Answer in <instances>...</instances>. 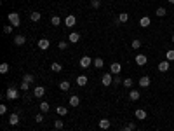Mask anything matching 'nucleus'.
I'll use <instances>...</instances> for the list:
<instances>
[{
	"label": "nucleus",
	"instance_id": "f257e3e1",
	"mask_svg": "<svg viewBox=\"0 0 174 131\" xmlns=\"http://www.w3.org/2000/svg\"><path fill=\"white\" fill-rule=\"evenodd\" d=\"M7 19H9V23H10L12 26H21V18H19L17 12H9Z\"/></svg>",
	"mask_w": 174,
	"mask_h": 131
},
{
	"label": "nucleus",
	"instance_id": "f03ea898",
	"mask_svg": "<svg viewBox=\"0 0 174 131\" xmlns=\"http://www.w3.org/2000/svg\"><path fill=\"white\" fill-rule=\"evenodd\" d=\"M5 98H7V100H17V98H19V93H17V89L10 86V88L7 89V93H5Z\"/></svg>",
	"mask_w": 174,
	"mask_h": 131
},
{
	"label": "nucleus",
	"instance_id": "7ed1b4c3",
	"mask_svg": "<svg viewBox=\"0 0 174 131\" xmlns=\"http://www.w3.org/2000/svg\"><path fill=\"white\" fill-rule=\"evenodd\" d=\"M120 72H122V65H120V63H117V61H115V63H112V65H110V74L119 75Z\"/></svg>",
	"mask_w": 174,
	"mask_h": 131
},
{
	"label": "nucleus",
	"instance_id": "20e7f679",
	"mask_svg": "<svg viewBox=\"0 0 174 131\" xmlns=\"http://www.w3.org/2000/svg\"><path fill=\"white\" fill-rule=\"evenodd\" d=\"M101 84H103V86L113 84V74H105V75L101 77Z\"/></svg>",
	"mask_w": 174,
	"mask_h": 131
},
{
	"label": "nucleus",
	"instance_id": "39448f33",
	"mask_svg": "<svg viewBox=\"0 0 174 131\" xmlns=\"http://www.w3.org/2000/svg\"><path fill=\"white\" fill-rule=\"evenodd\" d=\"M91 65H92V60L89 56H82L80 58V68H89Z\"/></svg>",
	"mask_w": 174,
	"mask_h": 131
},
{
	"label": "nucleus",
	"instance_id": "423d86ee",
	"mask_svg": "<svg viewBox=\"0 0 174 131\" xmlns=\"http://www.w3.org/2000/svg\"><path fill=\"white\" fill-rule=\"evenodd\" d=\"M38 49H42V51H45V49H49V46H51V42H49V39H38Z\"/></svg>",
	"mask_w": 174,
	"mask_h": 131
},
{
	"label": "nucleus",
	"instance_id": "0eeeda50",
	"mask_svg": "<svg viewBox=\"0 0 174 131\" xmlns=\"http://www.w3.org/2000/svg\"><path fill=\"white\" fill-rule=\"evenodd\" d=\"M9 124H10V126L19 124V112H12V114H10V117H9Z\"/></svg>",
	"mask_w": 174,
	"mask_h": 131
},
{
	"label": "nucleus",
	"instance_id": "6e6552de",
	"mask_svg": "<svg viewBox=\"0 0 174 131\" xmlns=\"http://www.w3.org/2000/svg\"><path fill=\"white\" fill-rule=\"evenodd\" d=\"M152 25V19H150V16H143L141 19H139V26L141 28H148Z\"/></svg>",
	"mask_w": 174,
	"mask_h": 131
},
{
	"label": "nucleus",
	"instance_id": "1a4fd4ad",
	"mask_svg": "<svg viewBox=\"0 0 174 131\" xmlns=\"http://www.w3.org/2000/svg\"><path fill=\"white\" fill-rule=\"evenodd\" d=\"M146 61H148V58L145 56V54H136V65H139V67H143V65H146Z\"/></svg>",
	"mask_w": 174,
	"mask_h": 131
},
{
	"label": "nucleus",
	"instance_id": "9d476101",
	"mask_svg": "<svg viewBox=\"0 0 174 131\" xmlns=\"http://www.w3.org/2000/svg\"><path fill=\"white\" fill-rule=\"evenodd\" d=\"M75 23H77V18L75 16H66V19H64V25L68 26V28H71V26H75Z\"/></svg>",
	"mask_w": 174,
	"mask_h": 131
},
{
	"label": "nucleus",
	"instance_id": "9b49d317",
	"mask_svg": "<svg viewBox=\"0 0 174 131\" xmlns=\"http://www.w3.org/2000/svg\"><path fill=\"white\" fill-rule=\"evenodd\" d=\"M157 68H159V72H167V70L171 68V65H169V61H167V60H164V61H160V63H159V67H157Z\"/></svg>",
	"mask_w": 174,
	"mask_h": 131
},
{
	"label": "nucleus",
	"instance_id": "f8f14e48",
	"mask_svg": "<svg viewBox=\"0 0 174 131\" xmlns=\"http://www.w3.org/2000/svg\"><path fill=\"white\" fill-rule=\"evenodd\" d=\"M138 82H139V86H141V88H150V82H152V81H150V77H148V75H143Z\"/></svg>",
	"mask_w": 174,
	"mask_h": 131
},
{
	"label": "nucleus",
	"instance_id": "ddd939ff",
	"mask_svg": "<svg viewBox=\"0 0 174 131\" xmlns=\"http://www.w3.org/2000/svg\"><path fill=\"white\" fill-rule=\"evenodd\" d=\"M33 95H35L37 98H42V96L45 95V88H44V86H37V88L33 89Z\"/></svg>",
	"mask_w": 174,
	"mask_h": 131
},
{
	"label": "nucleus",
	"instance_id": "4468645a",
	"mask_svg": "<svg viewBox=\"0 0 174 131\" xmlns=\"http://www.w3.org/2000/svg\"><path fill=\"white\" fill-rule=\"evenodd\" d=\"M139 98H141V93H139V91H136V89H131V91H129V100L138 102Z\"/></svg>",
	"mask_w": 174,
	"mask_h": 131
},
{
	"label": "nucleus",
	"instance_id": "2eb2a0df",
	"mask_svg": "<svg viewBox=\"0 0 174 131\" xmlns=\"http://www.w3.org/2000/svg\"><path fill=\"white\" fill-rule=\"evenodd\" d=\"M68 40H70L71 44H77V42L80 40V33H77V32H71V33L68 35Z\"/></svg>",
	"mask_w": 174,
	"mask_h": 131
},
{
	"label": "nucleus",
	"instance_id": "dca6fc26",
	"mask_svg": "<svg viewBox=\"0 0 174 131\" xmlns=\"http://www.w3.org/2000/svg\"><path fill=\"white\" fill-rule=\"evenodd\" d=\"M24 42H26V37H24V35L19 33V35L14 37V44H16V46H24Z\"/></svg>",
	"mask_w": 174,
	"mask_h": 131
},
{
	"label": "nucleus",
	"instance_id": "f3484780",
	"mask_svg": "<svg viewBox=\"0 0 174 131\" xmlns=\"http://www.w3.org/2000/svg\"><path fill=\"white\" fill-rule=\"evenodd\" d=\"M136 119H139V121H145L146 119V110H143V109H136Z\"/></svg>",
	"mask_w": 174,
	"mask_h": 131
},
{
	"label": "nucleus",
	"instance_id": "a211bd4d",
	"mask_svg": "<svg viewBox=\"0 0 174 131\" xmlns=\"http://www.w3.org/2000/svg\"><path fill=\"white\" fill-rule=\"evenodd\" d=\"M87 81H89L87 75H78V77H77V84H78V86H85Z\"/></svg>",
	"mask_w": 174,
	"mask_h": 131
},
{
	"label": "nucleus",
	"instance_id": "6ab92c4d",
	"mask_svg": "<svg viewBox=\"0 0 174 131\" xmlns=\"http://www.w3.org/2000/svg\"><path fill=\"white\" fill-rule=\"evenodd\" d=\"M110 126H112V123H110L108 119H101V121H99V128H101V130H108Z\"/></svg>",
	"mask_w": 174,
	"mask_h": 131
},
{
	"label": "nucleus",
	"instance_id": "aec40b11",
	"mask_svg": "<svg viewBox=\"0 0 174 131\" xmlns=\"http://www.w3.org/2000/svg\"><path fill=\"white\" fill-rule=\"evenodd\" d=\"M40 18H42V14H40L38 11H33V12L30 14V19H31V21H40Z\"/></svg>",
	"mask_w": 174,
	"mask_h": 131
},
{
	"label": "nucleus",
	"instance_id": "412c9836",
	"mask_svg": "<svg viewBox=\"0 0 174 131\" xmlns=\"http://www.w3.org/2000/svg\"><path fill=\"white\" fill-rule=\"evenodd\" d=\"M51 25H52V26H59V25H61V18H59V16H52V18H51Z\"/></svg>",
	"mask_w": 174,
	"mask_h": 131
},
{
	"label": "nucleus",
	"instance_id": "4be33fe9",
	"mask_svg": "<svg viewBox=\"0 0 174 131\" xmlns=\"http://www.w3.org/2000/svg\"><path fill=\"white\" fill-rule=\"evenodd\" d=\"M131 47H132L134 51H138V49L141 47V40H139V39H134V40L131 42Z\"/></svg>",
	"mask_w": 174,
	"mask_h": 131
},
{
	"label": "nucleus",
	"instance_id": "5701e85b",
	"mask_svg": "<svg viewBox=\"0 0 174 131\" xmlns=\"http://www.w3.org/2000/svg\"><path fill=\"white\" fill-rule=\"evenodd\" d=\"M59 89H61V91H68V89H70V82H68V81H61V82H59Z\"/></svg>",
	"mask_w": 174,
	"mask_h": 131
},
{
	"label": "nucleus",
	"instance_id": "b1692460",
	"mask_svg": "<svg viewBox=\"0 0 174 131\" xmlns=\"http://www.w3.org/2000/svg\"><path fill=\"white\" fill-rule=\"evenodd\" d=\"M70 105H71V107H78V105H80V98H78V96H71V98H70Z\"/></svg>",
	"mask_w": 174,
	"mask_h": 131
},
{
	"label": "nucleus",
	"instance_id": "393cba45",
	"mask_svg": "<svg viewBox=\"0 0 174 131\" xmlns=\"http://www.w3.org/2000/svg\"><path fill=\"white\" fill-rule=\"evenodd\" d=\"M119 19H120V23H127V21H129V14H127V12H120V14H119Z\"/></svg>",
	"mask_w": 174,
	"mask_h": 131
},
{
	"label": "nucleus",
	"instance_id": "a878e982",
	"mask_svg": "<svg viewBox=\"0 0 174 131\" xmlns=\"http://www.w3.org/2000/svg\"><path fill=\"white\" fill-rule=\"evenodd\" d=\"M103 67H105V61L101 58H96L94 60V68H103Z\"/></svg>",
	"mask_w": 174,
	"mask_h": 131
},
{
	"label": "nucleus",
	"instance_id": "bb28decb",
	"mask_svg": "<svg viewBox=\"0 0 174 131\" xmlns=\"http://www.w3.org/2000/svg\"><path fill=\"white\" fill-rule=\"evenodd\" d=\"M51 70H52V72H56V74H58V72H61V70H63V67H61V65H59V63H56V61H54V63H52V65H51Z\"/></svg>",
	"mask_w": 174,
	"mask_h": 131
},
{
	"label": "nucleus",
	"instance_id": "cd10ccee",
	"mask_svg": "<svg viewBox=\"0 0 174 131\" xmlns=\"http://www.w3.org/2000/svg\"><path fill=\"white\" fill-rule=\"evenodd\" d=\"M38 109H40V112H42V114H45V112H49V103H47V102H42Z\"/></svg>",
	"mask_w": 174,
	"mask_h": 131
},
{
	"label": "nucleus",
	"instance_id": "c85d7f7f",
	"mask_svg": "<svg viewBox=\"0 0 174 131\" xmlns=\"http://www.w3.org/2000/svg\"><path fill=\"white\" fill-rule=\"evenodd\" d=\"M155 14H157V16H159V18H164V16H166V14H167V11H166V9H164V7H159V9H157V11H155Z\"/></svg>",
	"mask_w": 174,
	"mask_h": 131
},
{
	"label": "nucleus",
	"instance_id": "c756f323",
	"mask_svg": "<svg viewBox=\"0 0 174 131\" xmlns=\"http://www.w3.org/2000/svg\"><path fill=\"white\" fill-rule=\"evenodd\" d=\"M23 81H24V82H28V84H31V82L35 81V77H33L31 74H24V77H23Z\"/></svg>",
	"mask_w": 174,
	"mask_h": 131
},
{
	"label": "nucleus",
	"instance_id": "7c9ffc66",
	"mask_svg": "<svg viewBox=\"0 0 174 131\" xmlns=\"http://www.w3.org/2000/svg\"><path fill=\"white\" fill-rule=\"evenodd\" d=\"M166 60H167V61H174V49H169V51L166 53Z\"/></svg>",
	"mask_w": 174,
	"mask_h": 131
},
{
	"label": "nucleus",
	"instance_id": "2f4dec72",
	"mask_svg": "<svg viewBox=\"0 0 174 131\" xmlns=\"http://www.w3.org/2000/svg\"><path fill=\"white\" fill-rule=\"evenodd\" d=\"M56 112H58L59 116H66V114H68V109H66V107H58Z\"/></svg>",
	"mask_w": 174,
	"mask_h": 131
},
{
	"label": "nucleus",
	"instance_id": "473e14b6",
	"mask_svg": "<svg viewBox=\"0 0 174 131\" xmlns=\"http://www.w3.org/2000/svg\"><path fill=\"white\" fill-rule=\"evenodd\" d=\"M9 72V63H2L0 65V74H7Z\"/></svg>",
	"mask_w": 174,
	"mask_h": 131
},
{
	"label": "nucleus",
	"instance_id": "72a5a7b5",
	"mask_svg": "<svg viewBox=\"0 0 174 131\" xmlns=\"http://www.w3.org/2000/svg\"><path fill=\"white\" fill-rule=\"evenodd\" d=\"M12 30H14L12 25H5V26H3V33H12Z\"/></svg>",
	"mask_w": 174,
	"mask_h": 131
},
{
	"label": "nucleus",
	"instance_id": "f704fd0d",
	"mask_svg": "<svg viewBox=\"0 0 174 131\" xmlns=\"http://www.w3.org/2000/svg\"><path fill=\"white\" fill-rule=\"evenodd\" d=\"M124 86H125L127 89H131V88H132V79H124Z\"/></svg>",
	"mask_w": 174,
	"mask_h": 131
},
{
	"label": "nucleus",
	"instance_id": "c9c22d12",
	"mask_svg": "<svg viewBox=\"0 0 174 131\" xmlns=\"http://www.w3.org/2000/svg\"><path fill=\"white\" fill-rule=\"evenodd\" d=\"M54 128H56V130H63V121H59V119L54 121Z\"/></svg>",
	"mask_w": 174,
	"mask_h": 131
},
{
	"label": "nucleus",
	"instance_id": "e433bc0d",
	"mask_svg": "<svg viewBox=\"0 0 174 131\" xmlns=\"http://www.w3.org/2000/svg\"><path fill=\"white\" fill-rule=\"evenodd\" d=\"M28 88H30V84H28V82H24V81H23V82H21V89H23V91H24V93H26V91H28Z\"/></svg>",
	"mask_w": 174,
	"mask_h": 131
},
{
	"label": "nucleus",
	"instance_id": "4c0bfd02",
	"mask_svg": "<svg viewBox=\"0 0 174 131\" xmlns=\"http://www.w3.org/2000/svg\"><path fill=\"white\" fill-rule=\"evenodd\" d=\"M66 46H68V44H66V42H64V40H61V42H59V44H58V47H59V49H61V51H63V49H66Z\"/></svg>",
	"mask_w": 174,
	"mask_h": 131
},
{
	"label": "nucleus",
	"instance_id": "58836bf2",
	"mask_svg": "<svg viewBox=\"0 0 174 131\" xmlns=\"http://www.w3.org/2000/svg\"><path fill=\"white\" fill-rule=\"evenodd\" d=\"M35 121H37V123H42V121H44V114H37V116H35Z\"/></svg>",
	"mask_w": 174,
	"mask_h": 131
},
{
	"label": "nucleus",
	"instance_id": "ea45409f",
	"mask_svg": "<svg viewBox=\"0 0 174 131\" xmlns=\"http://www.w3.org/2000/svg\"><path fill=\"white\" fill-rule=\"evenodd\" d=\"M92 7H94V9H99V7H101V2H99V0H94V2H92Z\"/></svg>",
	"mask_w": 174,
	"mask_h": 131
},
{
	"label": "nucleus",
	"instance_id": "a19ab883",
	"mask_svg": "<svg viewBox=\"0 0 174 131\" xmlns=\"http://www.w3.org/2000/svg\"><path fill=\"white\" fill-rule=\"evenodd\" d=\"M120 82H122V79H120L119 75H115V77H113V84H117V86H119Z\"/></svg>",
	"mask_w": 174,
	"mask_h": 131
},
{
	"label": "nucleus",
	"instance_id": "79ce46f5",
	"mask_svg": "<svg viewBox=\"0 0 174 131\" xmlns=\"http://www.w3.org/2000/svg\"><path fill=\"white\" fill-rule=\"evenodd\" d=\"M5 112H7V107H5V105H3V103H2V105H0V114H2V116H3V114H5Z\"/></svg>",
	"mask_w": 174,
	"mask_h": 131
},
{
	"label": "nucleus",
	"instance_id": "37998d69",
	"mask_svg": "<svg viewBox=\"0 0 174 131\" xmlns=\"http://www.w3.org/2000/svg\"><path fill=\"white\" fill-rule=\"evenodd\" d=\"M127 126H129L132 131H136V124H134V123H127Z\"/></svg>",
	"mask_w": 174,
	"mask_h": 131
},
{
	"label": "nucleus",
	"instance_id": "c03bdc74",
	"mask_svg": "<svg viewBox=\"0 0 174 131\" xmlns=\"http://www.w3.org/2000/svg\"><path fill=\"white\" fill-rule=\"evenodd\" d=\"M120 131H132V130H131V128L125 124V126H122V128H120Z\"/></svg>",
	"mask_w": 174,
	"mask_h": 131
},
{
	"label": "nucleus",
	"instance_id": "a18cd8bd",
	"mask_svg": "<svg viewBox=\"0 0 174 131\" xmlns=\"http://www.w3.org/2000/svg\"><path fill=\"white\" fill-rule=\"evenodd\" d=\"M169 4H174V0H169Z\"/></svg>",
	"mask_w": 174,
	"mask_h": 131
},
{
	"label": "nucleus",
	"instance_id": "49530a36",
	"mask_svg": "<svg viewBox=\"0 0 174 131\" xmlns=\"http://www.w3.org/2000/svg\"><path fill=\"white\" fill-rule=\"evenodd\" d=\"M173 42H174V33H173Z\"/></svg>",
	"mask_w": 174,
	"mask_h": 131
},
{
	"label": "nucleus",
	"instance_id": "de8ad7c7",
	"mask_svg": "<svg viewBox=\"0 0 174 131\" xmlns=\"http://www.w3.org/2000/svg\"><path fill=\"white\" fill-rule=\"evenodd\" d=\"M136 131H141V130H136Z\"/></svg>",
	"mask_w": 174,
	"mask_h": 131
},
{
	"label": "nucleus",
	"instance_id": "09e8293b",
	"mask_svg": "<svg viewBox=\"0 0 174 131\" xmlns=\"http://www.w3.org/2000/svg\"><path fill=\"white\" fill-rule=\"evenodd\" d=\"M91 2H94V0H91Z\"/></svg>",
	"mask_w": 174,
	"mask_h": 131
}]
</instances>
